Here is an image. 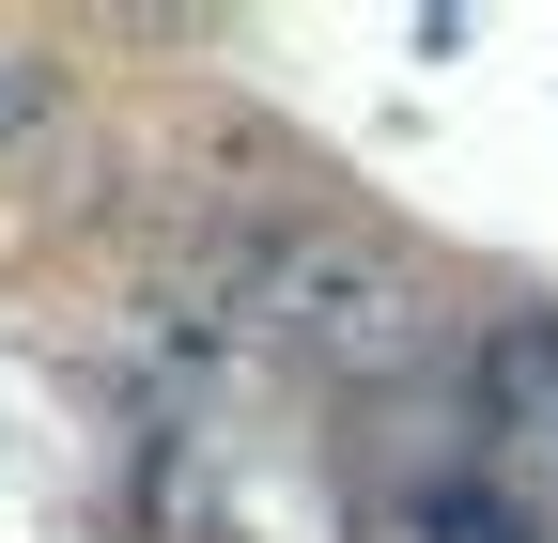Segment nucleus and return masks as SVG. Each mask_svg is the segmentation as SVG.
I'll return each mask as SVG.
<instances>
[{
  "instance_id": "f257e3e1",
  "label": "nucleus",
  "mask_w": 558,
  "mask_h": 543,
  "mask_svg": "<svg viewBox=\"0 0 558 543\" xmlns=\"http://www.w3.org/2000/svg\"><path fill=\"white\" fill-rule=\"evenodd\" d=\"M295 358H326V373H403L418 342H435V311H418V280L373 249V233H279L264 249V295H248Z\"/></svg>"
},
{
  "instance_id": "f03ea898",
  "label": "nucleus",
  "mask_w": 558,
  "mask_h": 543,
  "mask_svg": "<svg viewBox=\"0 0 558 543\" xmlns=\"http://www.w3.org/2000/svg\"><path fill=\"white\" fill-rule=\"evenodd\" d=\"M481 373H497V420H512L527 450H558V311H512Z\"/></svg>"
},
{
  "instance_id": "7ed1b4c3",
  "label": "nucleus",
  "mask_w": 558,
  "mask_h": 543,
  "mask_svg": "<svg viewBox=\"0 0 558 543\" xmlns=\"http://www.w3.org/2000/svg\"><path fill=\"white\" fill-rule=\"evenodd\" d=\"M32 109H47V79H0V124H32Z\"/></svg>"
},
{
  "instance_id": "20e7f679",
  "label": "nucleus",
  "mask_w": 558,
  "mask_h": 543,
  "mask_svg": "<svg viewBox=\"0 0 558 543\" xmlns=\"http://www.w3.org/2000/svg\"><path fill=\"white\" fill-rule=\"evenodd\" d=\"M450 528H465V543H512V528H481V512H450Z\"/></svg>"
}]
</instances>
